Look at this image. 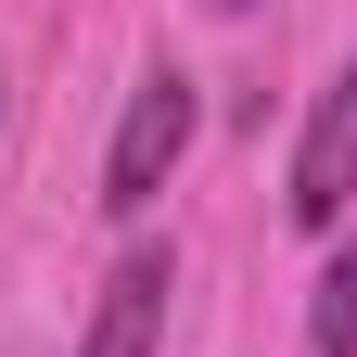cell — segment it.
Masks as SVG:
<instances>
[{
  "label": "cell",
  "mask_w": 357,
  "mask_h": 357,
  "mask_svg": "<svg viewBox=\"0 0 357 357\" xmlns=\"http://www.w3.org/2000/svg\"><path fill=\"white\" fill-rule=\"evenodd\" d=\"M306 357H357V230L319 268V306H306Z\"/></svg>",
  "instance_id": "obj_4"
},
{
  "label": "cell",
  "mask_w": 357,
  "mask_h": 357,
  "mask_svg": "<svg viewBox=\"0 0 357 357\" xmlns=\"http://www.w3.org/2000/svg\"><path fill=\"white\" fill-rule=\"evenodd\" d=\"M204 13H255V0H204Z\"/></svg>",
  "instance_id": "obj_5"
},
{
  "label": "cell",
  "mask_w": 357,
  "mask_h": 357,
  "mask_svg": "<svg viewBox=\"0 0 357 357\" xmlns=\"http://www.w3.org/2000/svg\"><path fill=\"white\" fill-rule=\"evenodd\" d=\"M166 306H178V255H166V243H128L115 281L89 294L77 357H153V344H166Z\"/></svg>",
  "instance_id": "obj_3"
},
{
  "label": "cell",
  "mask_w": 357,
  "mask_h": 357,
  "mask_svg": "<svg viewBox=\"0 0 357 357\" xmlns=\"http://www.w3.org/2000/svg\"><path fill=\"white\" fill-rule=\"evenodd\" d=\"M281 217H294V230H344V217H357V64L306 102V141H294V178H281Z\"/></svg>",
  "instance_id": "obj_2"
},
{
  "label": "cell",
  "mask_w": 357,
  "mask_h": 357,
  "mask_svg": "<svg viewBox=\"0 0 357 357\" xmlns=\"http://www.w3.org/2000/svg\"><path fill=\"white\" fill-rule=\"evenodd\" d=\"M192 128H204V89L153 64L141 89H128V115H115V153H102V217H153L166 204V178L192 166Z\"/></svg>",
  "instance_id": "obj_1"
}]
</instances>
